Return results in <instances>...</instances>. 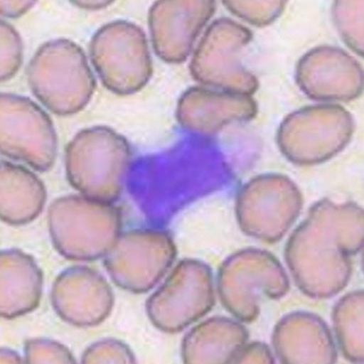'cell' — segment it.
I'll list each match as a JSON object with an SVG mask.
<instances>
[{"label": "cell", "instance_id": "cell-4", "mask_svg": "<svg viewBox=\"0 0 364 364\" xmlns=\"http://www.w3.org/2000/svg\"><path fill=\"white\" fill-rule=\"evenodd\" d=\"M27 80L35 97L54 114L69 116L87 106L96 81L86 53L75 42H46L28 65Z\"/></svg>", "mask_w": 364, "mask_h": 364}, {"label": "cell", "instance_id": "cell-17", "mask_svg": "<svg viewBox=\"0 0 364 364\" xmlns=\"http://www.w3.org/2000/svg\"><path fill=\"white\" fill-rule=\"evenodd\" d=\"M43 273L35 259L18 249L0 254V315L6 319L23 316L38 307Z\"/></svg>", "mask_w": 364, "mask_h": 364}, {"label": "cell", "instance_id": "cell-1", "mask_svg": "<svg viewBox=\"0 0 364 364\" xmlns=\"http://www.w3.org/2000/svg\"><path fill=\"white\" fill-rule=\"evenodd\" d=\"M363 246V212L354 203L337 205L321 200L294 232L287 244L286 262L300 282L348 283L351 256Z\"/></svg>", "mask_w": 364, "mask_h": 364}, {"label": "cell", "instance_id": "cell-9", "mask_svg": "<svg viewBox=\"0 0 364 364\" xmlns=\"http://www.w3.org/2000/svg\"><path fill=\"white\" fill-rule=\"evenodd\" d=\"M212 269L195 259L175 266L160 288L146 300V312L160 331L179 333L205 316L215 305Z\"/></svg>", "mask_w": 364, "mask_h": 364}, {"label": "cell", "instance_id": "cell-27", "mask_svg": "<svg viewBox=\"0 0 364 364\" xmlns=\"http://www.w3.org/2000/svg\"><path fill=\"white\" fill-rule=\"evenodd\" d=\"M1 363H23V361L21 356L13 350L2 348H1Z\"/></svg>", "mask_w": 364, "mask_h": 364}, {"label": "cell", "instance_id": "cell-16", "mask_svg": "<svg viewBox=\"0 0 364 364\" xmlns=\"http://www.w3.org/2000/svg\"><path fill=\"white\" fill-rule=\"evenodd\" d=\"M258 113L251 95L196 87L186 91L178 102L177 121L182 128L212 135L235 122L253 120Z\"/></svg>", "mask_w": 364, "mask_h": 364}, {"label": "cell", "instance_id": "cell-22", "mask_svg": "<svg viewBox=\"0 0 364 364\" xmlns=\"http://www.w3.org/2000/svg\"><path fill=\"white\" fill-rule=\"evenodd\" d=\"M1 33V82L10 80L23 64V44L16 30L6 21L0 23Z\"/></svg>", "mask_w": 364, "mask_h": 364}, {"label": "cell", "instance_id": "cell-28", "mask_svg": "<svg viewBox=\"0 0 364 364\" xmlns=\"http://www.w3.org/2000/svg\"><path fill=\"white\" fill-rule=\"evenodd\" d=\"M74 4L80 8L89 10H96L106 8L113 2L108 1H75Z\"/></svg>", "mask_w": 364, "mask_h": 364}, {"label": "cell", "instance_id": "cell-5", "mask_svg": "<svg viewBox=\"0 0 364 364\" xmlns=\"http://www.w3.org/2000/svg\"><path fill=\"white\" fill-rule=\"evenodd\" d=\"M353 133V117L348 110L338 104H321L287 116L278 129L277 141L291 163L313 166L338 155Z\"/></svg>", "mask_w": 364, "mask_h": 364}, {"label": "cell", "instance_id": "cell-13", "mask_svg": "<svg viewBox=\"0 0 364 364\" xmlns=\"http://www.w3.org/2000/svg\"><path fill=\"white\" fill-rule=\"evenodd\" d=\"M296 82L314 100L349 102L363 92V72L359 62L345 50L323 46L313 48L299 60Z\"/></svg>", "mask_w": 364, "mask_h": 364}, {"label": "cell", "instance_id": "cell-6", "mask_svg": "<svg viewBox=\"0 0 364 364\" xmlns=\"http://www.w3.org/2000/svg\"><path fill=\"white\" fill-rule=\"evenodd\" d=\"M90 55L104 87L116 95L135 94L151 78L153 65L146 34L129 21L102 26L91 39Z\"/></svg>", "mask_w": 364, "mask_h": 364}, {"label": "cell", "instance_id": "cell-7", "mask_svg": "<svg viewBox=\"0 0 364 364\" xmlns=\"http://www.w3.org/2000/svg\"><path fill=\"white\" fill-rule=\"evenodd\" d=\"M288 279L281 263L268 251L248 248L236 252L219 271L218 291L221 302L234 316L250 323L260 312L263 299L284 295Z\"/></svg>", "mask_w": 364, "mask_h": 364}, {"label": "cell", "instance_id": "cell-3", "mask_svg": "<svg viewBox=\"0 0 364 364\" xmlns=\"http://www.w3.org/2000/svg\"><path fill=\"white\" fill-rule=\"evenodd\" d=\"M122 224V214L113 204L82 195L55 199L48 211L53 246L71 261L105 257L121 235Z\"/></svg>", "mask_w": 364, "mask_h": 364}, {"label": "cell", "instance_id": "cell-15", "mask_svg": "<svg viewBox=\"0 0 364 364\" xmlns=\"http://www.w3.org/2000/svg\"><path fill=\"white\" fill-rule=\"evenodd\" d=\"M215 9V2L208 0H162L154 4L149 21L158 57L169 64L184 62Z\"/></svg>", "mask_w": 364, "mask_h": 364}, {"label": "cell", "instance_id": "cell-25", "mask_svg": "<svg viewBox=\"0 0 364 364\" xmlns=\"http://www.w3.org/2000/svg\"><path fill=\"white\" fill-rule=\"evenodd\" d=\"M270 349L261 342L245 346L237 354L233 363H270L273 358Z\"/></svg>", "mask_w": 364, "mask_h": 364}, {"label": "cell", "instance_id": "cell-21", "mask_svg": "<svg viewBox=\"0 0 364 364\" xmlns=\"http://www.w3.org/2000/svg\"><path fill=\"white\" fill-rule=\"evenodd\" d=\"M223 4L235 16L252 25L264 26L282 15L286 1H224Z\"/></svg>", "mask_w": 364, "mask_h": 364}, {"label": "cell", "instance_id": "cell-20", "mask_svg": "<svg viewBox=\"0 0 364 364\" xmlns=\"http://www.w3.org/2000/svg\"><path fill=\"white\" fill-rule=\"evenodd\" d=\"M363 0L337 1L333 5L336 27L346 44L356 54L363 55Z\"/></svg>", "mask_w": 364, "mask_h": 364}, {"label": "cell", "instance_id": "cell-26", "mask_svg": "<svg viewBox=\"0 0 364 364\" xmlns=\"http://www.w3.org/2000/svg\"><path fill=\"white\" fill-rule=\"evenodd\" d=\"M35 1H1V16L16 18L29 11Z\"/></svg>", "mask_w": 364, "mask_h": 364}, {"label": "cell", "instance_id": "cell-10", "mask_svg": "<svg viewBox=\"0 0 364 364\" xmlns=\"http://www.w3.org/2000/svg\"><path fill=\"white\" fill-rule=\"evenodd\" d=\"M253 33L228 18L213 22L203 35L191 63L193 78L203 85L229 92L252 95L258 88L257 77L242 65L243 48Z\"/></svg>", "mask_w": 364, "mask_h": 364}, {"label": "cell", "instance_id": "cell-2", "mask_svg": "<svg viewBox=\"0 0 364 364\" xmlns=\"http://www.w3.org/2000/svg\"><path fill=\"white\" fill-rule=\"evenodd\" d=\"M132 159L129 143L108 126L84 129L65 150L68 181L84 197L105 203L120 198Z\"/></svg>", "mask_w": 364, "mask_h": 364}, {"label": "cell", "instance_id": "cell-18", "mask_svg": "<svg viewBox=\"0 0 364 364\" xmlns=\"http://www.w3.org/2000/svg\"><path fill=\"white\" fill-rule=\"evenodd\" d=\"M249 333L237 321L212 318L194 327L182 341L185 363H233L247 344Z\"/></svg>", "mask_w": 364, "mask_h": 364}, {"label": "cell", "instance_id": "cell-23", "mask_svg": "<svg viewBox=\"0 0 364 364\" xmlns=\"http://www.w3.org/2000/svg\"><path fill=\"white\" fill-rule=\"evenodd\" d=\"M82 363H135L136 357L125 343L103 339L90 346L82 356Z\"/></svg>", "mask_w": 364, "mask_h": 364}, {"label": "cell", "instance_id": "cell-8", "mask_svg": "<svg viewBox=\"0 0 364 364\" xmlns=\"http://www.w3.org/2000/svg\"><path fill=\"white\" fill-rule=\"evenodd\" d=\"M302 193L283 174L259 175L237 195L235 213L244 234L264 242L281 240L298 218Z\"/></svg>", "mask_w": 364, "mask_h": 364}, {"label": "cell", "instance_id": "cell-14", "mask_svg": "<svg viewBox=\"0 0 364 364\" xmlns=\"http://www.w3.org/2000/svg\"><path fill=\"white\" fill-rule=\"evenodd\" d=\"M51 303L58 316L73 326H99L113 311L114 295L99 272L87 266H73L55 279Z\"/></svg>", "mask_w": 364, "mask_h": 364}, {"label": "cell", "instance_id": "cell-12", "mask_svg": "<svg viewBox=\"0 0 364 364\" xmlns=\"http://www.w3.org/2000/svg\"><path fill=\"white\" fill-rule=\"evenodd\" d=\"M176 257V244L167 232L134 229L118 237L104 257V266L118 288L143 294L162 279Z\"/></svg>", "mask_w": 364, "mask_h": 364}, {"label": "cell", "instance_id": "cell-11", "mask_svg": "<svg viewBox=\"0 0 364 364\" xmlns=\"http://www.w3.org/2000/svg\"><path fill=\"white\" fill-rule=\"evenodd\" d=\"M58 141L51 117L29 97L15 94L0 95V151L35 171L53 167Z\"/></svg>", "mask_w": 364, "mask_h": 364}, {"label": "cell", "instance_id": "cell-19", "mask_svg": "<svg viewBox=\"0 0 364 364\" xmlns=\"http://www.w3.org/2000/svg\"><path fill=\"white\" fill-rule=\"evenodd\" d=\"M47 200L46 188L26 167L1 161L0 164V218L13 226L25 225L38 217Z\"/></svg>", "mask_w": 364, "mask_h": 364}, {"label": "cell", "instance_id": "cell-24", "mask_svg": "<svg viewBox=\"0 0 364 364\" xmlns=\"http://www.w3.org/2000/svg\"><path fill=\"white\" fill-rule=\"evenodd\" d=\"M26 363H75L70 350L58 341L46 338H35L25 343Z\"/></svg>", "mask_w": 364, "mask_h": 364}]
</instances>
